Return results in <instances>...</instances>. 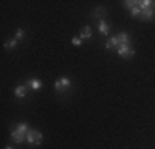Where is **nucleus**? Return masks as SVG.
<instances>
[{"label":"nucleus","mask_w":155,"mask_h":149,"mask_svg":"<svg viewBox=\"0 0 155 149\" xmlns=\"http://www.w3.org/2000/svg\"><path fill=\"white\" fill-rule=\"evenodd\" d=\"M25 141H27L28 144H31V146H40L41 141H43V136H41V133L36 131V129H28Z\"/></svg>","instance_id":"f257e3e1"},{"label":"nucleus","mask_w":155,"mask_h":149,"mask_svg":"<svg viewBox=\"0 0 155 149\" xmlns=\"http://www.w3.org/2000/svg\"><path fill=\"white\" fill-rule=\"evenodd\" d=\"M69 86H71V80H69V78H66V76H61V78H58V80L54 81V89H56L58 93L66 91Z\"/></svg>","instance_id":"f03ea898"},{"label":"nucleus","mask_w":155,"mask_h":149,"mask_svg":"<svg viewBox=\"0 0 155 149\" xmlns=\"http://www.w3.org/2000/svg\"><path fill=\"white\" fill-rule=\"evenodd\" d=\"M117 55H119V57H122V58H132L135 55V51L132 50L129 45H122V47L117 48Z\"/></svg>","instance_id":"7ed1b4c3"},{"label":"nucleus","mask_w":155,"mask_h":149,"mask_svg":"<svg viewBox=\"0 0 155 149\" xmlns=\"http://www.w3.org/2000/svg\"><path fill=\"white\" fill-rule=\"evenodd\" d=\"M10 137H12L13 143L20 144V143H23V141H25V137H27V136H25L23 133H20V131L15 128V129H12V131H10Z\"/></svg>","instance_id":"20e7f679"},{"label":"nucleus","mask_w":155,"mask_h":149,"mask_svg":"<svg viewBox=\"0 0 155 149\" xmlns=\"http://www.w3.org/2000/svg\"><path fill=\"white\" fill-rule=\"evenodd\" d=\"M116 38H117V43H119V47H122V45H129V42H130V36H129L127 33H124V32L117 33Z\"/></svg>","instance_id":"39448f33"},{"label":"nucleus","mask_w":155,"mask_h":149,"mask_svg":"<svg viewBox=\"0 0 155 149\" xmlns=\"http://www.w3.org/2000/svg\"><path fill=\"white\" fill-rule=\"evenodd\" d=\"M41 80H38V78H31V80H28L27 81V86L28 88H31V89H40L41 88Z\"/></svg>","instance_id":"423d86ee"},{"label":"nucleus","mask_w":155,"mask_h":149,"mask_svg":"<svg viewBox=\"0 0 155 149\" xmlns=\"http://www.w3.org/2000/svg\"><path fill=\"white\" fill-rule=\"evenodd\" d=\"M79 38L81 40H91L93 38V32H91L89 27H83V30H81L79 33Z\"/></svg>","instance_id":"0eeeda50"},{"label":"nucleus","mask_w":155,"mask_h":149,"mask_svg":"<svg viewBox=\"0 0 155 149\" xmlns=\"http://www.w3.org/2000/svg\"><path fill=\"white\" fill-rule=\"evenodd\" d=\"M97 28H99V32H101L102 35H107V33H109V30H110L109 23H107V22H104V20H99Z\"/></svg>","instance_id":"6e6552de"},{"label":"nucleus","mask_w":155,"mask_h":149,"mask_svg":"<svg viewBox=\"0 0 155 149\" xmlns=\"http://www.w3.org/2000/svg\"><path fill=\"white\" fill-rule=\"evenodd\" d=\"M142 18L143 20H152L153 15H155V9H147V10H142Z\"/></svg>","instance_id":"1a4fd4ad"},{"label":"nucleus","mask_w":155,"mask_h":149,"mask_svg":"<svg viewBox=\"0 0 155 149\" xmlns=\"http://www.w3.org/2000/svg\"><path fill=\"white\" fill-rule=\"evenodd\" d=\"M15 96L17 98H25V96H27V86H23V85H21V86H17L15 88Z\"/></svg>","instance_id":"9d476101"},{"label":"nucleus","mask_w":155,"mask_h":149,"mask_svg":"<svg viewBox=\"0 0 155 149\" xmlns=\"http://www.w3.org/2000/svg\"><path fill=\"white\" fill-rule=\"evenodd\" d=\"M17 42H18L17 38H13V40H8V42H5V48H7V50H13V48L17 47Z\"/></svg>","instance_id":"9b49d317"},{"label":"nucleus","mask_w":155,"mask_h":149,"mask_svg":"<svg viewBox=\"0 0 155 149\" xmlns=\"http://www.w3.org/2000/svg\"><path fill=\"white\" fill-rule=\"evenodd\" d=\"M140 13H142V10H140L139 2H137V5H135V7H132V9H130V15H132V17H139Z\"/></svg>","instance_id":"f8f14e48"},{"label":"nucleus","mask_w":155,"mask_h":149,"mask_svg":"<svg viewBox=\"0 0 155 149\" xmlns=\"http://www.w3.org/2000/svg\"><path fill=\"white\" fill-rule=\"evenodd\" d=\"M15 38H17V40H21V38H25V32H23L21 28H18V30H17V35H15Z\"/></svg>","instance_id":"ddd939ff"},{"label":"nucleus","mask_w":155,"mask_h":149,"mask_svg":"<svg viewBox=\"0 0 155 149\" xmlns=\"http://www.w3.org/2000/svg\"><path fill=\"white\" fill-rule=\"evenodd\" d=\"M71 43L74 45V47H79V45H83V43H81V38H76V36L71 40Z\"/></svg>","instance_id":"4468645a"},{"label":"nucleus","mask_w":155,"mask_h":149,"mask_svg":"<svg viewBox=\"0 0 155 149\" xmlns=\"http://www.w3.org/2000/svg\"><path fill=\"white\" fill-rule=\"evenodd\" d=\"M5 149H15V147H12V146H7Z\"/></svg>","instance_id":"2eb2a0df"}]
</instances>
